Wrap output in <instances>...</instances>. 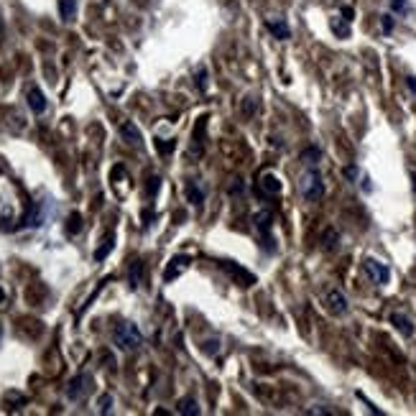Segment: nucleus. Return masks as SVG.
I'll return each mask as SVG.
<instances>
[{"label": "nucleus", "mask_w": 416, "mask_h": 416, "mask_svg": "<svg viewBox=\"0 0 416 416\" xmlns=\"http://www.w3.org/2000/svg\"><path fill=\"white\" fill-rule=\"evenodd\" d=\"M28 107L36 112V115H41L46 110V97H44V92H41L38 87H31L28 90Z\"/></svg>", "instance_id": "ddd939ff"}, {"label": "nucleus", "mask_w": 416, "mask_h": 416, "mask_svg": "<svg viewBox=\"0 0 416 416\" xmlns=\"http://www.w3.org/2000/svg\"><path fill=\"white\" fill-rule=\"evenodd\" d=\"M332 31H335V36H340V38H347L350 36V21H340V18H332Z\"/></svg>", "instance_id": "412c9836"}, {"label": "nucleus", "mask_w": 416, "mask_h": 416, "mask_svg": "<svg viewBox=\"0 0 416 416\" xmlns=\"http://www.w3.org/2000/svg\"><path fill=\"white\" fill-rule=\"evenodd\" d=\"M406 85H408V90L416 95V74H408V77H406Z\"/></svg>", "instance_id": "473e14b6"}, {"label": "nucleus", "mask_w": 416, "mask_h": 416, "mask_svg": "<svg viewBox=\"0 0 416 416\" xmlns=\"http://www.w3.org/2000/svg\"><path fill=\"white\" fill-rule=\"evenodd\" d=\"M174 146H176V141H156V148H158L161 153H171Z\"/></svg>", "instance_id": "c85d7f7f"}, {"label": "nucleus", "mask_w": 416, "mask_h": 416, "mask_svg": "<svg viewBox=\"0 0 416 416\" xmlns=\"http://www.w3.org/2000/svg\"><path fill=\"white\" fill-rule=\"evenodd\" d=\"M299 192H302V197H304L307 202H319V199H322V194H324V182H322V174H319L317 166H309V169H307V174H304L302 182H299Z\"/></svg>", "instance_id": "7ed1b4c3"}, {"label": "nucleus", "mask_w": 416, "mask_h": 416, "mask_svg": "<svg viewBox=\"0 0 416 416\" xmlns=\"http://www.w3.org/2000/svg\"><path fill=\"white\" fill-rule=\"evenodd\" d=\"M77 13V0H59V16L62 21H72Z\"/></svg>", "instance_id": "6ab92c4d"}, {"label": "nucleus", "mask_w": 416, "mask_h": 416, "mask_svg": "<svg viewBox=\"0 0 416 416\" xmlns=\"http://www.w3.org/2000/svg\"><path fill=\"white\" fill-rule=\"evenodd\" d=\"M266 28H268V31L273 33V38H278V41L291 38V28H288V23H286L283 18H278V21H268Z\"/></svg>", "instance_id": "4468645a"}, {"label": "nucleus", "mask_w": 416, "mask_h": 416, "mask_svg": "<svg viewBox=\"0 0 416 416\" xmlns=\"http://www.w3.org/2000/svg\"><path fill=\"white\" fill-rule=\"evenodd\" d=\"M202 350H204L207 355H217V352H220V340H207V342L202 345Z\"/></svg>", "instance_id": "a878e982"}, {"label": "nucleus", "mask_w": 416, "mask_h": 416, "mask_svg": "<svg viewBox=\"0 0 416 416\" xmlns=\"http://www.w3.org/2000/svg\"><path fill=\"white\" fill-rule=\"evenodd\" d=\"M120 138L126 141L128 146H141L143 143V136L136 128V123H123V126H120Z\"/></svg>", "instance_id": "9b49d317"}, {"label": "nucleus", "mask_w": 416, "mask_h": 416, "mask_svg": "<svg viewBox=\"0 0 416 416\" xmlns=\"http://www.w3.org/2000/svg\"><path fill=\"white\" fill-rule=\"evenodd\" d=\"M207 67H199V77H197V87H199V92H207Z\"/></svg>", "instance_id": "bb28decb"}, {"label": "nucleus", "mask_w": 416, "mask_h": 416, "mask_svg": "<svg viewBox=\"0 0 416 416\" xmlns=\"http://www.w3.org/2000/svg\"><path fill=\"white\" fill-rule=\"evenodd\" d=\"M110 408H112V396L110 393H102L100 396V413H110Z\"/></svg>", "instance_id": "cd10ccee"}, {"label": "nucleus", "mask_w": 416, "mask_h": 416, "mask_svg": "<svg viewBox=\"0 0 416 416\" xmlns=\"http://www.w3.org/2000/svg\"><path fill=\"white\" fill-rule=\"evenodd\" d=\"M342 174H345V179L355 182V179H358V166H345V169H342Z\"/></svg>", "instance_id": "c756f323"}, {"label": "nucleus", "mask_w": 416, "mask_h": 416, "mask_svg": "<svg viewBox=\"0 0 416 416\" xmlns=\"http://www.w3.org/2000/svg\"><path fill=\"white\" fill-rule=\"evenodd\" d=\"M112 340H115V345H117L120 350H126V352L138 350V347L143 345V335H141V329H138L133 322L117 324L115 332H112Z\"/></svg>", "instance_id": "f03ea898"}, {"label": "nucleus", "mask_w": 416, "mask_h": 416, "mask_svg": "<svg viewBox=\"0 0 416 416\" xmlns=\"http://www.w3.org/2000/svg\"><path fill=\"white\" fill-rule=\"evenodd\" d=\"M337 243H340V235H337V230L327 227V230H324V235H322V248H324V251H335V248H337Z\"/></svg>", "instance_id": "a211bd4d"}, {"label": "nucleus", "mask_w": 416, "mask_h": 416, "mask_svg": "<svg viewBox=\"0 0 416 416\" xmlns=\"http://www.w3.org/2000/svg\"><path fill=\"white\" fill-rule=\"evenodd\" d=\"M141 281H143V261H133L131 263V271H128V283L136 291L141 286Z\"/></svg>", "instance_id": "2eb2a0df"}, {"label": "nucleus", "mask_w": 416, "mask_h": 416, "mask_svg": "<svg viewBox=\"0 0 416 416\" xmlns=\"http://www.w3.org/2000/svg\"><path fill=\"white\" fill-rule=\"evenodd\" d=\"M158 187H161V179H158V176H151V179H148V194H156Z\"/></svg>", "instance_id": "7c9ffc66"}, {"label": "nucleus", "mask_w": 416, "mask_h": 416, "mask_svg": "<svg viewBox=\"0 0 416 416\" xmlns=\"http://www.w3.org/2000/svg\"><path fill=\"white\" fill-rule=\"evenodd\" d=\"M3 302H6V291H3V288H0V304H3Z\"/></svg>", "instance_id": "e433bc0d"}, {"label": "nucleus", "mask_w": 416, "mask_h": 416, "mask_svg": "<svg viewBox=\"0 0 416 416\" xmlns=\"http://www.w3.org/2000/svg\"><path fill=\"white\" fill-rule=\"evenodd\" d=\"M391 324L401 332L403 337H413V335H416V324L411 322V317H406V314H401V312H393V314H391Z\"/></svg>", "instance_id": "9d476101"}, {"label": "nucleus", "mask_w": 416, "mask_h": 416, "mask_svg": "<svg viewBox=\"0 0 416 416\" xmlns=\"http://www.w3.org/2000/svg\"><path fill=\"white\" fill-rule=\"evenodd\" d=\"M189 263H192L189 256H176V258H171L169 266H166V271H163V281H174V278H179V276L189 268Z\"/></svg>", "instance_id": "6e6552de"}, {"label": "nucleus", "mask_w": 416, "mask_h": 416, "mask_svg": "<svg viewBox=\"0 0 416 416\" xmlns=\"http://www.w3.org/2000/svg\"><path fill=\"white\" fill-rule=\"evenodd\" d=\"M319 161H322V151H319V146H309V148L302 151V163H304V166H317Z\"/></svg>", "instance_id": "f3484780"}, {"label": "nucleus", "mask_w": 416, "mask_h": 416, "mask_svg": "<svg viewBox=\"0 0 416 416\" xmlns=\"http://www.w3.org/2000/svg\"><path fill=\"white\" fill-rule=\"evenodd\" d=\"M340 13H342V18H345V21H352V18H355L352 6H342V11H340Z\"/></svg>", "instance_id": "2f4dec72"}, {"label": "nucleus", "mask_w": 416, "mask_h": 416, "mask_svg": "<svg viewBox=\"0 0 416 416\" xmlns=\"http://www.w3.org/2000/svg\"><path fill=\"white\" fill-rule=\"evenodd\" d=\"M363 192H373V184H370L368 176H363Z\"/></svg>", "instance_id": "f704fd0d"}, {"label": "nucleus", "mask_w": 416, "mask_h": 416, "mask_svg": "<svg viewBox=\"0 0 416 416\" xmlns=\"http://www.w3.org/2000/svg\"><path fill=\"white\" fill-rule=\"evenodd\" d=\"M411 182H413V192H416V171L411 174Z\"/></svg>", "instance_id": "4c0bfd02"}, {"label": "nucleus", "mask_w": 416, "mask_h": 416, "mask_svg": "<svg viewBox=\"0 0 416 416\" xmlns=\"http://www.w3.org/2000/svg\"><path fill=\"white\" fill-rule=\"evenodd\" d=\"M413 8L408 0H391V13H401V16H408Z\"/></svg>", "instance_id": "b1692460"}, {"label": "nucleus", "mask_w": 416, "mask_h": 416, "mask_svg": "<svg viewBox=\"0 0 416 416\" xmlns=\"http://www.w3.org/2000/svg\"><path fill=\"white\" fill-rule=\"evenodd\" d=\"M176 411H179L182 416H197V413H199V403H197V398L187 396V398H182V401L176 403Z\"/></svg>", "instance_id": "dca6fc26"}, {"label": "nucleus", "mask_w": 416, "mask_h": 416, "mask_svg": "<svg viewBox=\"0 0 416 416\" xmlns=\"http://www.w3.org/2000/svg\"><path fill=\"white\" fill-rule=\"evenodd\" d=\"M243 110H245V115H248V117H251V115H253V100H251V97H248V100H245V105H243Z\"/></svg>", "instance_id": "72a5a7b5"}, {"label": "nucleus", "mask_w": 416, "mask_h": 416, "mask_svg": "<svg viewBox=\"0 0 416 416\" xmlns=\"http://www.w3.org/2000/svg\"><path fill=\"white\" fill-rule=\"evenodd\" d=\"M220 268H225V271H227L235 281L240 278V283H243V286H253V283H256V276H253L251 271H245V268L235 266L232 261H220Z\"/></svg>", "instance_id": "1a4fd4ad"}, {"label": "nucleus", "mask_w": 416, "mask_h": 416, "mask_svg": "<svg viewBox=\"0 0 416 416\" xmlns=\"http://www.w3.org/2000/svg\"><path fill=\"white\" fill-rule=\"evenodd\" d=\"M187 199H189L192 204H202V202H204V192H202L199 187H194V184H187Z\"/></svg>", "instance_id": "4be33fe9"}, {"label": "nucleus", "mask_w": 416, "mask_h": 416, "mask_svg": "<svg viewBox=\"0 0 416 416\" xmlns=\"http://www.w3.org/2000/svg\"><path fill=\"white\" fill-rule=\"evenodd\" d=\"M79 230H82V215L79 212H72L69 220H67V232L69 235H77Z\"/></svg>", "instance_id": "5701e85b"}, {"label": "nucleus", "mask_w": 416, "mask_h": 416, "mask_svg": "<svg viewBox=\"0 0 416 416\" xmlns=\"http://www.w3.org/2000/svg\"><path fill=\"white\" fill-rule=\"evenodd\" d=\"M23 202H21V189L0 176V227H18L16 222H23Z\"/></svg>", "instance_id": "f257e3e1"}, {"label": "nucleus", "mask_w": 416, "mask_h": 416, "mask_svg": "<svg viewBox=\"0 0 416 416\" xmlns=\"http://www.w3.org/2000/svg\"><path fill=\"white\" fill-rule=\"evenodd\" d=\"M324 307H327L329 314H335V317H342V314H347V309H350L347 296L342 294L340 288H329V291H327V294H324Z\"/></svg>", "instance_id": "0eeeda50"}, {"label": "nucleus", "mask_w": 416, "mask_h": 416, "mask_svg": "<svg viewBox=\"0 0 416 416\" xmlns=\"http://www.w3.org/2000/svg\"><path fill=\"white\" fill-rule=\"evenodd\" d=\"M393 26H396V21H393V13H386V16H381V28H383V33H391V31H393Z\"/></svg>", "instance_id": "393cba45"}, {"label": "nucleus", "mask_w": 416, "mask_h": 416, "mask_svg": "<svg viewBox=\"0 0 416 416\" xmlns=\"http://www.w3.org/2000/svg\"><path fill=\"white\" fill-rule=\"evenodd\" d=\"M309 413H329V411H327V408H322V406H319V408H309Z\"/></svg>", "instance_id": "c9c22d12"}, {"label": "nucleus", "mask_w": 416, "mask_h": 416, "mask_svg": "<svg viewBox=\"0 0 416 416\" xmlns=\"http://www.w3.org/2000/svg\"><path fill=\"white\" fill-rule=\"evenodd\" d=\"M258 187H261L263 194H271V197L281 194V189H283V184H281V179H278L276 174H263L261 182H258Z\"/></svg>", "instance_id": "f8f14e48"}, {"label": "nucleus", "mask_w": 416, "mask_h": 416, "mask_svg": "<svg viewBox=\"0 0 416 416\" xmlns=\"http://www.w3.org/2000/svg\"><path fill=\"white\" fill-rule=\"evenodd\" d=\"M253 222H256V230L263 235V251H266V253H276V245H273V237H271L273 212H271V210H258V212L253 215Z\"/></svg>", "instance_id": "20e7f679"}, {"label": "nucleus", "mask_w": 416, "mask_h": 416, "mask_svg": "<svg viewBox=\"0 0 416 416\" xmlns=\"http://www.w3.org/2000/svg\"><path fill=\"white\" fill-rule=\"evenodd\" d=\"M363 268H365L368 278L376 283V286H386V283L391 281V271H388V266L381 263V261H376V258H365V261H363Z\"/></svg>", "instance_id": "423d86ee"}, {"label": "nucleus", "mask_w": 416, "mask_h": 416, "mask_svg": "<svg viewBox=\"0 0 416 416\" xmlns=\"http://www.w3.org/2000/svg\"><path fill=\"white\" fill-rule=\"evenodd\" d=\"M112 245H115V237L112 235H107L105 240H102V245L97 248V251H95V261L100 263V261H105L107 256H110V251H112Z\"/></svg>", "instance_id": "aec40b11"}, {"label": "nucleus", "mask_w": 416, "mask_h": 416, "mask_svg": "<svg viewBox=\"0 0 416 416\" xmlns=\"http://www.w3.org/2000/svg\"><path fill=\"white\" fill-rule=\"evenodd\" d=\"M92 388V376L90 373H79V376H74L67 386V398L69 401H82Z\"/></svg>", "instance_id": "39448f33"}]
</instances>
